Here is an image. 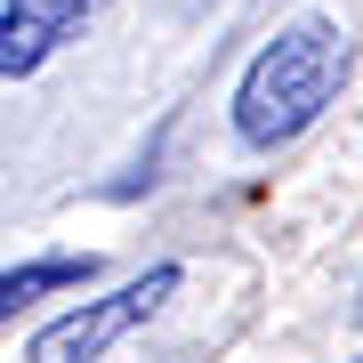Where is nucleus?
I'll return each instance as SVG.
<instances>
[{"mask_svg": "<svg viewBox=\"0 0 363 363\" xmlns=\"http://www.w3.org/2000/svg\"><path fill=\"white\" fill-rule=\"evenodd\" d=\"M347 65H355V49H347V33H339V16H291V25L242 65V81H234V138H242L250 154H274V145L307 138L339 105Z\"/></svg>", "mask_w": 363, "mask_h": 363, "instance_id": "f257e3e1", "label": "nucleus"}, {"mask_svg": "<svg viewBox=\"0 0 363 363\" xmlns=\"http://www.w3.org/2000/svg\"><path fill=\"white\" fill-rule=\"evenodd\" d=\"M178 283H186V274L162 259V267H145L138 283H121V291H105V298H81V307H65L57 323L33 331L25 363H105L138 323H154L169 298H178Z\"/></svg>", "mask_w": 363, "mask_h": 363, "instance_id": "f03ea898", "label": "nucleus"}, {"mask_svg": "<svg viewBox=\"0 0 363 363\" xmlns=\"http://www.w3.org/2000/svg\"><path fill=\"white\" fill-rule=\"evenodd\" d=\"M97 0H0V81H33L57 49L89 33Z\"/></svg>", "mask_w": 363, "mask_h": 363, "instance_id": "7ed1b4c3", "label": "nucleus"}, {"mask_svg": "<svg viewBox=\"0 0 363 363\" xmlns=\"http://www.w3.org/2000/svg\"><path fill=\"white\" fill-rule=\"evenodd\" d=\"M89 274H97V259H89V250H81V259H25V267H0V323H16L33 298L81 291Z\"/></svg>", "mask_w": 363, "mask_h": 363, "instance_id": "20e7f679", "label": "nucleus"}, {"mask_svg": "<svg viewBox=\"0 0 363 363\" xmlns=\"http://www.w3.org/2000/svg\"><path fill=\"white\" fill-rule=\"evenodd\" d=\"M355 363H363V355H355Z\"/></svg>", "mask_w": 363, "mask_h": 363, "instance_id": "39448f33", "label": "nucleus"}]
</instances>
